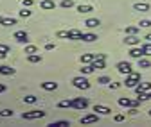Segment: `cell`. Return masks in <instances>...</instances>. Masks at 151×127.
Listing matches in <instances>:
<instances>
[{
    "label": "cell",
    "instance_id": "1",
    "mask_svg": "<svg viewBox=\"0 0 151 127\" xmlns=\"http://www.w3.org/2000/svg\"><path fill=\"white\" fill-rule=\"evenodd\" d=\"M139 82H140V74H139V72H131V74L126 75L124 86L126 88H135V86H139Z\"/></svg>",
    "mask_w": 151,
    "mask_h": 127
},
{
    "label": "cell",
    "instance_id": "2",
    "mask_svg": "<svg viewBox=\"0 0 151 127\" xmlns=\"http://www.w3.org/2000/svg\"><path fill=\"white\" fill-rule=\"evenodd\" d=\"M72 84H74V88H78V89H88L90 88V81L86 77H83V75L74 77L72 79Z\"/></svg>",
    "mask_w": 151,
    "mask_h": 127
},
{
    "label": "cell",
    "instance_id": "3",
    "mask_svg": "<svg viewBox=\"0 0 151 127\" xmlns=\"http://www.w3.org/2000/svg\"><path fill=\"white\" fill-rule=\"evenodd\" d=\"M45 116V111H40V109H34V111H27L22 115L24 120H36V118H43Z\"/></svg>",
    "mask_w": 151,
    "mask_h": 127
},
{
    "label": "cell",
    "instance_id": "4",
    "mask_svg": "<svg viewBox=\"0 0 151 127\" xmlns=\"http://www.w3.org/2000/svg\"><path fill=\"white\" fill-rule=\"evenodd\" d=\"M72 102H74V109H86L88 107V100L83 97H76L72 99Z\"/></svg>",
    "mask_w": 151,
    "mask_h": 127
},
{
    "label": "cell",
    "instance_id": "5",
    "mask_svg": "<svg viewBox=\"0 0 151 127\" xmlns=\"http://www.w3.org/2000/svg\"><path fill=\"white\" fill-rule=\"evenodd\" d=\"M117 70H119V74L128 75V74H131V65L128 61H121V63H117Z\"/></svg>",
    "mask_w": 151,
    "mask_h": 127
},
{
    "label": "cell",
    "instance_id": "6",
    "mask_svg": "<svg viewBox=\"0 0 151 127\" xmlns=\"http://www.w3.org/2000/svg\"><path fill=\"white\" fill-rule=\"evenodd\" d=\"M126 45H129V47H137V45H140V38H137V34H126Z\"/></svg>",
    "mask_w": 151,
    "mask_h": 127
},
{
    "label": "cell",
    "instance_id": "7",
    "mask_svg": "<svg viewBox=\"0 0 151 127\" xmlns=\"http://www.w3.org/2000/svg\"><path fill=\"white\" fill-rule=\"evenodd\" d=\"M13 38H14L16 41H20V43H27V41H29V36H27L25 31H16Z\"/></svg>",
    "mask_w": 151,
    "mask_h": 127
},
{
    "label": "cell",
    "instance_id": "8",
    "mask_svg": "<svg viewBox=\"0 0 151 127\" xmlns=\"http://www.w3.org/2000/svg\"><path fill=\"white\" fill-rule=\"evenodd\" d=\"M129 56H131V57H135V59L142 57V56H144L142 47H139V45H137V47H131V48H129Z\"/></svg>",
    "mask_w": 151,
    "mask_h": 127
},
{
    "label": "cell",
    "instance_id": "9",
    "mask_svg": "<svg viewBox=\"0 0 151 127\" xmlns=\"http://www.w3.org/2000/svg\"><path fill=\"white\" fill-rule=\"evenodd\" d=\"M81 36H83V32H81V31H78V29H70V31H68V40L81 41Z\"/></svg>",
    "mask_w": 151,
    "mask_h": 127
},
{
    "label": "cell",
    "instance_id": "10",
    "mask_svg": "<svg viewBox=\"0 0 151 127\" xmlns=\"http://www.w3.org/2000/svg\"><path fill=\"white\" fill-rule=\"evenodd\" d=\"M40 7H42L43 11H52V9L56 7V2H54V0H42V2H40Z\"/></svg>",
    "mask_w": 151,
    "mask_h": 127
},
{
    "label": "cell",
    "instance_id": "11",
    "mask_svg": "<svg viewBox=\"0 0 151 127\" xmlns=\"http://www.w3.org/2000/svg\"><path fill=\"white\" fill-rule=\"evenodd\" d=\"M93 111H96L97 115H110V113H111L110 107H106V106H99V104L93 106Z\"/></svg>",
    "mask_w": 151,
    "mask_h": 127
},
{
    "label": "cell",
    "instance_id": "12",
    "mask_svg": "<svg viewBox=\"0 0 151 127\" xmlns=\"http://www.w3.org/2000/svg\"><path fill=\"white\" fill-rule=\"evenodd\" d=\"M96 122H97V113H96V115H85V116L81 118V123H83V125L96 123Z\"/></svg>",
    "mask_w": 151,
    "mask_h": 127
},
{
    "label": "cell",
    "instance_id": "13",
    "mask_svg": "<svg viewBox=\"0 0 151 127\" xmlns=\"http://www.w3.org/2000/svg\"><path fill=\"white\" fill-rule=\"evenodd\" d=\"M14 74H16L14 68H11V66H7V65H2V66H0V75H14Z\"/></svg>",
    "mask_w": 151,
    "mask_h": 127
},
{
    "label": "cell",
    "instance_id": "14",
    "mask_svg": "<svg viewBox=\"0 0 151 127\" xmlns=\"http://www.w3.org/2000/svg\"><path fill=\"white\" fill-rule=\"evenodd\" d=\"M133 9H135V11H140V13H147V11L151 9V6L146 4V2H137V4L133 6Z\"/></svg>",
    "mask_w": 151,
    "mask_h": 127
},
{
    "label": "cell",
    "instance_id": "15",
    "mask_svg": "<svg viewBox=\"0 0 151 127\" xmlns=\"http://www.w3.org/2000/svg\"><path fill=\"white\" fill-rule=\"evenodd\" d=\"M42 88L45 89V92H56V89H58V82L47 81V82H42Z\"/></svg>",
    "mask_w": 151,
    "mask_h": 127
},
{
    "label": "cell",
    "instance_id": "16",
    "mask_svg": "<svg viewBox=\"0 0 151 127\" xmlns=\"http://www.w3.org/2000/svg\"><path fill=\"white\" fill-rule=\"evenodd\" d=\"M135 92H151V82H139V86H135Z\"/></svg>",
    "mask_w": 151,
    "mask_h": 127
},
{
    "label": "cell",
    "instance_id": "17",
    "mask_svg": "<svg viewBox=\"0 0 151 127\" xmlns=\"http://www.w3.org/2000/svg\"><path fill=\"white\" fill-rule=\"evenodd\" d=\"M85 25H86L88 29H96V27H99V25H101V22L97 20V18H88V20L85 22Z\"/></svg>",
    "mask_w": 151,
    "mask_h": 127
},
{
    "label": "cell",
    "instance_id": "18",
    "mask_svg": "<svg viewBox=\"0 0 151 127\" xmlns=\"http://www.w3.org/2000/svg\"><path fill=\"white\" fill-rule=\"evenodd\" d=\"M96 40H97V34H92V32L81 36V41H85V43H92V41H96Z\"/></svg>",
    "mask_w": 151,
    "mask_h": 127
},
{
    "label": "cell",
    "instance_id": "19",
    "mask_svg": "<svg viewBox=\"0 0 151 127\" xmlns=\"http://www.w3.org/2000/svg\"><path fill=\"white\" fill-rule=\"evenodd\" d=\"M92 65H93V68H96V70H104V66H106L104 59H99V57L93 59V61H92Z\"/></svg>",
    "mask_w": 151,
    "mask_h": 127
},
{
    "label": "cell",
    "instance_id": "20",
    "mask_svg": "<svg viewBox=\"0 0 151 127\" xmlns=\"http://www.w3.org/2000/svg\"><path fill=\"white\" fill-rule=\"evenodd\" d=\"M119 106L121 107H133V100H129L128 97H121L119 99Z\"/></svg>",
    "mask_w": 151,
    "mask_h": 127
},
{
    "label": "cell",
    "instance_id": "21",
    "mask_svg": "<svg viewBox=\"0 0 151 127\" xmlns=\"http://www.w3.org/2000/svg\"><path fill=\"white\" fill-rule=\"evenodd\" d=\"M93 59H96V56H93V54H83V56H81V63H83V65H92Z\"/></svg>",
    "mask_w": 151,
    "mask_h": 127
},
{
    "label": "cell",
    "instance_id": "22",
    "mask_svg": "<svg viewBox=\"0 0 151 127\" xmlns=\"http://www.w3.org/2000/svg\"><path fill=\"white\" fill-rule=\"evenodd\" d=\"M27 59H29V63H42V56H40V54H29V56H27Z\"/></svg>",
    "mask_w": 151,
    "mask_h": 127
},
{
    "label": "cell",
    "instance_id": "23",
    "mask_svg": "<svg viewBox=\"0 0 151 127\" xmlns=\"http://www.w3.org/2000/svg\"><path fill=\"white\" fill-rule=\"evenodd\" d=\"M58 107H63V109H67V107H74V102L68 100V99H65V100H60L58 102Z\"/></svg>",
    "mask_w": 151,
    "mask_h": 127
},
{
    "label": "cell",
    "instance_id": "24",
    "mask_svg": "<svg viewBox=\"0 0 151 127\" xmlns=\"http://www.w3.org/2000/svg\"><path fill=\"white\" fill-rule=\"evenodd\" d=\"M139 32H140L139 25H128L126 27V34H139Z\"/></svg>",
    "mask_w": 151,
    "mask_h": 127
},
{
    "label": "cell",
    "instance_id": "25",
    "mask_svg": "<svg viewBox=\"0 0 151 127\" xmlns=\"http://www.w3.org/2000/svg\"><path fill=\"white\" fill-rule=\"evenodd\" d=\"M9 50H11V48H9L7 45H2V43H0V59H4L7 54H9Z\"/></svg>",
    "mask_w": 151,
    "mask_h": 127
},
{
    "label": "cell",
    "instance_id": "26",
    "mask_svg": "<svg viewBox=\"0 0 151 127\" xmlns=\"http://www.w3.org/2000/svg\"><path fill=\"white\" fill-rule=\"evenodd\" d=\"M96 70L93 68V65H86V66H83V68H79V72H81V75H86V74H92V72Z\"/></svg>",
    "mask_w": 151,
    "mask_h": 127
},
{
    "label": "cell",
    "instance_id": "27",
    "mask_svg": "<svg viewBox=\"0 0 151 127\" xmlns=\"http://www.w3.org/2000/svg\"><path fill=\"white\" fill-rule=\"evenodd\" d=\"M139 68H151V63L142 56V57H139Z\"/></svg>",
    "mask_w": 151,
    "mask_h": 127
},
{
    "label": "cell",
    "instance_id": "28",
    "mask_svg": "<svg viewBox=\"0 0 151 127\" xmlns=\"http://www.w3.org/2000/svg\"><path fill=\"white\" fill-rule=\"evenodd\" d=\"M70 123L67 122V120H60V122H52V123H49V127H68Z\"/></svg>",
    "mask_w": 151,
    "mask_h": 127
},
{
    "label": "cell",
    "instance_id": "29",
    "mask_svg": "<svg viewBox=\"0 0 151 127\" xmlns=\"http://www.w3.org/2000/svg\"><path fill=\"white\" fill-rule=\"evenodd\" d=\"M2 25H4V27L16 25V18H4V20H2Z\"/></svg>",
    "mask_w": 151,
    "mask_h": 127
},
{
    "label": "cell",
    "instance_id": "30",
    "mask_svg": "<svg viewBox=\"0 0 151 127\" xmlns=\"http://www.w3.org/2000/svg\"><path fill=\"white\" fill-rule=\"evenodd\" d=\"M78 11H79L81 14H83V13H92L93 7H92V6H83V4H81V6H78Z\"/></svg>",
    "mask_w": 151,
    "mask_h": 127
},
{
    "label": "cell",
    "instance_id": "31",
    "mask_svg": "<svg viewBox=\"0 0 151 127\" xmlns=\"http://www.w3.org/2000/svg\"><path fill=\"white\" fill-rule=\"evenodd\" d=\"M142 50H144V56H151V41H146L142 45Z\"/></svg>",
    "mask_w": 151,
    "mask_h": 127
},
{
    "label": "cell",
    "instance_id": "32",
    "mask_svg": "<svg viewBox=\"0 0 151 127\" xmlns=\"http://www.w3.org/2000/svg\"><path fill=\"white\" fill-rule=\"evenodd\" d=\"M61 7H63V9L74 7V0H61Z\"/></svg>",
    "mask_w": 151,
    "mask_h": 127
},
{
    "label": "cell",
    "instance_id": "33",
    "mask_svg": "<svg viewBox=\"0 0 151 127\" xmlns=\"http://www.w3.org/2000/svg\"><path fill=\"white\" fill-rule=\"evenodd\" d=\"M38 52V47H34V45H27L25 47V54L29 56V54H36Z\"/></svg>",
    "mask_w": 151,
    "mask_h": 127
},
{
    "label": "cell",
    "instance_id": "34",
    "mask_svg": "<svg viewBox=\"0 0 151 127\" xmlns=\"http://www.w3.org/2000/svg\"><path fill=\"white\" fill-rule=\"evenodd\" d=\"M38 100V97H34V95H27V97H24V102H27V104H34Z\"/></svg>",
    "mask_w": 151,
    "mask_h": 127
},
{
    "label": "cell",
    "instance_id": "35",
    "mask_svg": "<svg viewBox=\"0 0 151 127\" xmlns=\"http://www.w3.org/2000/svg\"><path fill=\"white\" fill-rule=\"evenodd\" d=\"M139 27H140V29H149V27H151V20H140Z\"/></svg>",
    "mask_w": 151,
    "mask_h": 127
},
{
    "label": "cell",
    "instance_id": "36",
    "mask_svg": "<svg viewBox=\"0 0 151 127\" xmlns=\"http://www.w3.org/2000/svg\"><path fill=\"white\" fill-rule=\"evenodd\" d=\"M13 109H2V111H0V116H13Z\"/></svg>",
    "mask_w": 151,
    "mask_h": 127
},
{
    "label": "cell",
    "instance_id": "37",
    "mask_svg": "<svg viewBox=\"0 0 151 127\" xmlns=\"http://www.w3.org/2000/svg\"><path fill=\"white\" fill-rule=\"evenodd\" d=\"M97 82H99V84H110V82H111V79H110V77H99V79H97Z\"/></svg>",
    "mask_w": 151,
    "mask_h": 127
},
{
    "label": "cell",
    "instance_id": "38",
    "mask_svg": "<svg viewBox=\"0 0 151 127\" xmlns=\"http://www.w3.org/2000/svg\"><path fill=\"white\" fill-rule=\"evenodd\" d=\"M20 16H22V18H29V16H31V11H29V9H24V11H20Z\"/></svg>",
    "mask_w": 151,
    "mask_h": 127
},
{
    "label": "cell",
    "instance_id": "39",
    "mask_svg": "<svg viewBox=\"0 0 151 127\" xmlns=\"http://www.w3.org/2000/svg\"><path fill=\"white\" fill-rule=\"evenodd\" d=\"M58 38H68V31H60L58 32Z\"/></svg>",
    "mask_w": 151,
    "mask_h": 127
},
{
    "label": "cell",
    "instance_id": "40",
    "mask_svg": "<svg viewBox=\"0 0 151 127\" xmlns=\"http://www.w3.org/2000/svg\"><path fill=\"white\" fill-rule=\"evenodd\" d=\"M54 48H56L54 43H45V50H54Z\"/></svg>",
    "mask_w": 151,
    "mask_h": 127
},
{
    "label": "cell",
    "instance_id": "41",
    "mask_svg": "<svg viewBox=\"0 0 151 127\" xmlns=\"http://www.w3.org/2000/svg\"><path fill=\"white\" fill-rule=\"evenodd\" d=\"M115 122H124V115H115Z\"/></svg>",
    "mask_w": 151,
    "mask_h": 127
},
{
    "label": "cell",
    "instance_id": "42",
    "mask_svg": "<svg viewBox=\"0 0 151 127\" xmlns=\"http://www.w3.org/2000/svg\"><path fill=\"white\" fill-rule=\"evenodd\" d=\"M119 86H121L119 82H110V88H111V89H117Z\"/></svg>",
    "mask_w": 151,
    "mask_h": 127
},
{
    "label": "cell",
    "instance_id": "43",
    "mask_svg": "<svg viewBox=\"0 0 151 127\" xmlns=\"http://www.w3.org/2000/svg\"><path fill=\"white\" fill-rule=\"evenodd\" d=\"M139 111H137V107H129V115H137Z\"/></svg>",
    "mask_w": 151,
    "mask_h": 127
},
{
    "label": "cell",
    "instance_id": "44",
    "mask_svg": "<svg viewBox=\"0 0 151 127\" xmlns=\"http://www.w3.org/2000/svg\"><path fill=\"white\" fill-rule=\"evenodd\" d=\"M24 6H25V7H29V6H32V0H24Z\"/></svg>",
    "mask_w": 151,
    "mask_h": 127
},
{
    "label": "cell",
    "instance_id": "45",
    "mask_svg": "<svg viewBox=\"0 0 151 127\" xmlns=\"http://www.w3.org/2000/svg\"><path fill=\"white\" fill-rule=\"evenodd\" d=\"M4 92H6V84L0 82V93H4Z\"/></svg>",
    "mask_w": 151,
    "mask_h": 127
},
{
    "label": "cell",
    "instance_id": "46",
    "mask_svg": "<svg viewBox=\"0 0 151 127\" xmlns=\"http://www.w3.org/2000/svg\"><path fill=\"white\" fill-rule=\"evenodd\" d=\"M146 100H151V92H146Z\"/></svg>",
    "mask_w": 151,
    "mask_h": 127
},
{
    "label": "cell",
    "instance_id": "47",
    "mask_svg": "<svg viewBox=\"0 0 151 127\" xmlns=\"http://www.w3.org/2000/svg\"><path fill=\"white\" fill-rule=\"evenodd\" d=\"M146 41H151V32H149V34L146 36Z\"/></svg>",
    "mask_w": 151,
    "mask_h": 127
},
{
    "label": "cell",
    "instance_id": "48",
    "mask_svg": "<svg viewBox=\"0 0 151 127\" xmlns=\"http://www.w3.org/2000/svg\"><path fill=\"white\" fill-rule=\"evenodd\" d=\"M2 20H4V18H2V16H0V25H2Z\"/></svg>",
    "mask_w": 151,
    "mask_h": 127
},
{
    "label": "cell",
    "instance_id": "49",
    "mask_svg": "<svg viewBox=\"0 0 151 127\" xmlns=\"http://www.w3.org/2000/svg\"><path fill=\"white\" fill-rule=\"evenodd\" d=\"M149 116H151V109H149Z\"/></svg>",
    "mask_w": 151,
    "mask_h": 127
}]
</instances>
